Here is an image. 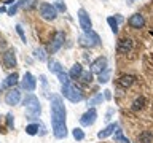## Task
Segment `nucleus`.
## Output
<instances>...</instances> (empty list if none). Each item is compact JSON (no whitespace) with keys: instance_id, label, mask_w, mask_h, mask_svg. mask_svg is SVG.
Instances as JSON below:
<instances>
[{"instance_id":"nucleus-1","label":"nucleus","mask_w":153,"mask_h":143,"mask_svg":"<svg viewBox=\"0 0 153 143\" xmlns=\"http://www.w3.org/2000/svg\"><path fill=\"white\" fill-rule=\"evenodd\" d=\"M51 126L53 133L56 138L67 137V126H65V107L61 95L51 97Z\"/></svg>"},{"instance_id":"nucleus-2","label":"nucleus","mask_w":153,"mask_h":143,"mask_svg":"<svg viewBox=\"0 0 153 143\" xmlns=\"http://www.w3.org/2000/svg\"><path fill=\"white\" fill-rule=\"evenodd\" d=\"M24 107H26V114H27L29 119H35V118L40 116L42 107H40L38 99L33 94H27L26 95V99H24Z\"/></svg>"},{"instance_id":"nucleus-3","label":"nucleus","mask_w":153,"mask_h":143,"mask_svg":"<svg viewBox=\"0 0 153 143\" xmlns=\"http://www.w3.org/2000/svg\"><path fill=\"white\" fill-rule=\"evenodd\" d=\"M61 92H62V95H64L65 99H69L70 102H74V103L81 102V100H83V92H81L76 86L70 84V83L69 84H62Z\"/></svg>"},{"instance_id":"nucleus-4","label":"nucleus","mask_w":153,"mask_h":143,"mask_svg":"<svg viewBox=\"0 0 153 143\" xmlns=\"http://www.w3.org/2000/svg\"><path fill=\"white\" fill-rule=\"evenodd\" d=\"M100 43V38L99 35L96 33L94 30H89V32H85L80 35V45L81 46H86V48H94Z\"/></svg>"},{"instance_id":"nucleus-5","label":"nucleus","mask_w":153,"mask_h":143,"mask_svg":"<svg viewBox=\"0 0 153 143\" xmlns=\"http://www.w3.org/2000/svg\"><path fill=\"white\" fill-rule=\"evenodd\" d=\"M40 14L43 19H46V21H53V19H56L57 16V10L54 8V5L51 3H42L40 5Z\"/></svg>"},{"instance_id":"nucleus-6","label":"nucleus","mask_w":153,"mask_h":143,"mask_svg":"<svg viewBox=\"0 0 153 143\" xmlns=\"http://www.w3.org/2000/svg\"><path fill=\"white\" fill-rule=\"evenodd\" d=\"M96 118H97V111H96V108H89L88 111L80 118V124H81V126H85V127H89V126H93V124L96 122Z\"/></svg>"},{"instance_id":"nucleus-7","label":"nucleus","mask_w":153,"mask_h":143,"mask_svg":"<svg viewBox=\"0 0 153 143\" xmlns=\"http://www.w3.org/2000/svg\"><path fill=\"white\" fill-rule=\"evenodd\" d=\"M21 88L22 89H26L27 92H32V91H35V88H37V80L33 78V75L32 73H27L24 75V78L21 80Z\"/></svg>"},{"instance_id":"nucleus-8","label":"nucleus","mask_w":153,"mask_h":143,"mask_svg":"<svg viewBox=\"0 0 153 143\" xmlns=\"http://www.w3.org/2000/svg\"><path fill=\"white\" fill-rule=\"evenodd\" d=\"M105 70H107V57L100 56L96 60H93V64H91V72H93V73H99L100 75Z\"/></svg>"},{"instance_id":"nucleus-9","label":"nucleus","mask_w":153,"mask_h":143,"mask_svg":"<svg viewBox=\"0 0 153 143\" xmlns=\"http://www.w3.org/2000/svg\"><path fill=\"white\" fill-rule=\"evenodd\" d=\"M78 21H80V26H81V29H83L85 32L93 30V22H91L89 14L86 13L85 10H80L78 11Z\"/></svg>"},{"instance_id":"nucleus-10","label":"nucleus","mask_w":153,"mask_h":143,"mask_svg":"<svg viewBox=\"0 0 153 143\" xmlns=\"http://www.w3.org/2000/svg\"><path fill=\"white\" fill-rule=\"evenodd\" d=\"M19 100H21V92H19L18 89H11L10 92H7V95H5V103L7 105H18Z\"/></svg>"},{"instance_id":"nucleus-11","label":"nucleus","mask_w":153,"mask_h":143,"mask_svg":"<svg viewBox=\"0 0 153 143\" xmlns=\"http://www.w3.org/2000/svg\"><path fill=\"white\" fill-rule=\"evenodd\" d=\"M64 40H65L64 32H56L54 33V38H53V41H51V46H50L51 52H56L57 49H59V48L64 45Z\"/></svg>"},{"instance_id":"nucleus-12","label":"nucleus","mask_w":153,"mask_h":143,"mask_svg":"<svg viewBox=\"0 0 153 143\" xmlns=\"http://www.w3.org/2000/svg\"><path fill=\"white\" fill-rule=\"evenodd\" d=\"M131 49H132V40L131 38H121V40L118 41L117 51L120 52V54H128Z\"/></svg>"},{"instance_id":"nucleus-13","label":"nucleus","mask_w":153,"mask_h":143,"mask_svg":"<svg viewBox=\"0 0 153 143\" xmlns=\"http://www.w3.org/2000/svg\"><path fill=\"white\" fill-rule=\"evenodd\" d=\"M3 64H5L7 69H13V67H16V56H14V51L13 49L5 51V54H3Z\"/></svg>"},{"instance_id":"nucleus-14","label":"nucleus","mask_w":153,"mask_h":143,"mask_svg":"<svg viewBox=\"0 0 153 143\" xmlns=\"http://www.w3.org/2000/svg\"><path fill=\"white\" fill-rule=\"evenodd\" d=\"M128 24L132 29H140V27H143V24H145V19H143L142 14L136 13V14H132V16L128 19Z\"/></svg>"},{"instance_id":"nucleus-15","label":"nucleus","mask_w":153,"mask_h":143,"mask_svg":"<svg viewBox=\"0 0 153 143\" xmlns=\"http://www.w3.org/2000/svg\"><path fill=\"white\" fill-rule=\"evenodd\" d=\"M117 129H118V124H117V122H113V124H108L107 127H105V129H102V130H100V132L97 133V137L100 138V140H104V138H107V137H110V135H112V133H113L115 130H117Z\"/></svg>"},{"instance_id":"nucleus-16","label":"nucleus","mask_w":153,"mask_h":143,"mask_svg":"<svg viewBox=\"0 0 153 143\" xmlns=\"http://www.w3.org/2000/svg\"><path fill=\"white\" fill-rule=\"evenodd\" d=\"M134 80H136V78H134L132 75H123L121 78L118 80V84L121 86V88H124V89H126V88H129V86H132Z\"/></svg>"},{"instance_id":"nucleus-17","label":"nucleus","mask_w":153,"mask_h":143,"mask_svg":"<svg viewBox=\"0 0 153 143\" xmlns=\"http://www.w3.org/2000/svg\"><path fill=\"white\" fill-rule=\"evenodd\" d=\"M81 73H83V67H81L80 64H74V65H72V69H70L69 76H70V78H74V80H80Z\"/></svg>"},{"instance_id":"nucleus-18","label":"nucleus","mask_w":153,"mask_h":143,"mask_svg":"<svg viewBox=\"0 0 153 143\" xmlns=\"http://www.w3.org/2000/svg\"><path fill=\"white\" fill-rule=\"evenodd\" d=\"M19 81V75L18 73H11L7 76V80L3 81V88H13L14 84H16Z\"/></svg>"},{"instance_id":"nucleus-19","label":"nucleus","mask_w":153,"mask_h":143,"mask_svg":"<svg viewBox=\"0 0 153 143\" xmlns=\"http://www.w3.org/2000/svg\"><path fill=\"white\" fill-rule=\"evenodd\" d=\"M48 70L51 72V73H61V72H64L62 70V65H61V62H57V60H50L48 62Z\"/></svg>"},{"instance_id":"nucleus-20","label":"nucleus","mask_w":153,"mask_h":143,"mask_svg":"<svg viewBox=\"0 0 153 143\" xmlns=\"http://www.w3.org/2000/svg\"><path fill=\"white\" fill-rule=\"evenodd\" d=\"M152 138H153V133L150 130H143L139 135V142L140 143H152Z\"/></svg>"},{"instance_id":"nucleus-21","label":"nucleus","mask_w":153,"mask_h":143,"mask_svg":"<svg viewBox=\"0 0 153 143\" xmlns=\"http://www.w3.org/2000/svg\"><path fill=\"white\" fill-rule=\"evenodd\" d=\"M33 54H35V57L38 60H42V62H45L48 57H46V51L43 49V48H37L35 51H33Z\"/></svg>"},{"instance_id":"nucleus-22","label":"nucleus","mask_w":153,"mask_h":143,"mask_svg":"<svg viewBox=\"0 0 153 143\" xmlns=\"http://www.w3.org/2000/svg\"><path fill=\"white\" fill-rule=\"evenodd\" d=\"M107 22H108V26L112 27V32L113 33H118V21L115 19L113 16H108L107 18Z\"/></svg>"},{"instance_id":"nucleus-23","label":"nucleus","mask_w":153,"mask_h":143,"mask_svg":"<svg viewBox=\"0 0 153 143\" xmlns=\"http://www.w3.org/2000/svg\"><path fill=\"white\" fill-rule=\"evenodd\" d=\"M115 143H129V140L123 135V130H120V129L115 133Z\"/></svg>"},{"instance_id":"nucleus-24","label":"nucleus","mask_w":153,"mask_h":143,"mask_svg":"<svg viewBox=\"0 0 153 143\" xmlns=\"http://www.w3.org/2000/svg\"><path fill=\"white\" fill-rule=\"evenodd\" d=\"M143 105H145V99L143 97H137L136 100H134V103H132V110L134 111H137V110H140Z\"/></svg>"},{"instance_id":"nucleus-25","label":"nucleus","mask_w":153,"mask_h":143,"mask_svg":"<svg viewBox=\"0 0 153 143\" xmlns=\"http://www.w3.org/2000/svg\"><path fill=\"white\" fill-rule=\"evenodd\" d=\"M99 83L100 84H105V83H108V80H110V70L107 69V70H105V72H102V73H100L99 75Z\"/></svg>"},{"instance_id":"nucleus-26","label":"nucleus","mask_w":153,"mask_h":143,"mask_svg":"<svg viewBox=\"0 0 153 143\" xmlns=\"http://www.w3.org/2000/svg\"><path fill=\"white\" fill-rule=\"evenodd\" d=\"M72 135H74L75 140H78V142H80V140H83V138H85V132L81 130L80 127H75L74 130H72Z\"/></svg>"},{"instance_id":"nucleus-27","label":"nucleus","mask_w":153,"mask_h":143,"mask_svg":"<svg viewBox=\"0 0 153 143\" xmlns=\"http://www.w3.org/2000/svg\"><path fill=\"white\" fill-rule=\"evenodd\" d=\"M26 132L29 133V135H35V133H38V124H29V126L26 127Z\"/></svg>"},{"instance_id":"nucleus-28","label":"nucleus","mask_w":153,"mask_h":143,"mask_svg":"<svg viewBox=\"0 0 153 143\" xmlns=\"http://www.w3.org/2000/svg\"><path fill=\"white\" fill-rule=\"evenodd\" d=\"M80 80L83 81V83H91V80H93V72H83L80 76Z\"/></svg>"},{"instance_id":"nucleus-29","label":"nucleus","mask_w":153,"mask_h":143,"mask_svg":"<svg viewBox=\"0 0 153 143\" xmlns=\"http://www.w3.org/2000/svg\"><path fill=\"white\" fill-rule=\"evenodd\" d=\"M57 78L62 84H69V75L65 73V72H61V73H57Z\"/></svg>"},{"instance_id":"nucleus-30","label":"nucleus","mask_w":153,"mask_h":143,"mask_svg":"<svg viewBox=\"0 0 153 143\" xmlns=\"http://www.w3.org/2000/svg\"><path fill=\"white\" fill-rule=\"evenodd\" d=\"M102 100H104V97H102V94H99V95H96L94 99H91L88 105H97V103H100V102H102Z\"/></svg>"},{"instance_id":"nucleus-31","label":"nucleus","mask_w":153,"mask_h":143,"mask_svg":"<svg viewBox=\"0 0 153 143\" xmlns=\"http://www.w3.org/2000/svg\"><path fill=\"white\" fill-rule=\"evenodd\" d=\"M54 8H56V10H59V11H62V13H65V11H67V8H65L64 2H59V3H56V5H54Z\"/></svg>"},{"instance_id":"nucleus-32","label":"nucleus","mask_w":153,"mask_h":143,"mask_svg":"<svg viewBox=\"0 0 153 143\" xmlns=\"http://www.w3.org/2000/svg\"><path fill=\"white\" fill-rule=\"evenodd\" d=\"M7 122H8V127L13 129L14 127V119H13V114H7Z\"/></svg>"},{"instance_id":"nucleus-33","label":"nucleus","mask_w":153,"mask_h":143,"mask_svg":"<svg viewBox=\"0 0 153 143\" xmlns=\"http://www.w3.org/2000/svg\"><path fill=\"white\" fill-rule=\"evenodd\" d=\"M16 30H18V33H19V37H21V40H22L24 43H26V35H24V32H22V27L19 26V24L16 26Z\"/></svg>"},{"instance_id":"nucleus-34","label":"nucleus","mask_w":153,"mask_h":143,"mask_svg":"<svg viewBox=\"0 0 153 143\" xmlns=\"http://www.w3.org/2000/svg\"><path fill=\"white\" fill-rule=\"evenodd\" d=\"M16 10H18V5H14V7H11V8L8 10V14H11V16H13V14L16 13Z\"/></svg>"},{"instance_id":"nucleus-35","label":"nucleus","mask_w":153,"mask_h":143,"mask_svg":"<svg viewBox=\"0 0 153 143\" xmlns=\"http://www.w3.org/2000/svg\"><path fill=\"white\" fill-rule=\"evenodd\" d=\"M104 99H107V100H110V99H112V94H110V91H104Z\"/></svg>"},{"instance_id":"nucleus-36","label":"nucleus","mask_w":153,"mask_h":143,"mask_svg":"<svg viewBox=\"0 0 153 143\" xmlns=\"http://www.w3.org/2000/svg\"><path fill=\"white\" fill-rule=\"evenodd\" d=\"M152 33H153V32H152Z\"/></svg>"}]
</instances>
